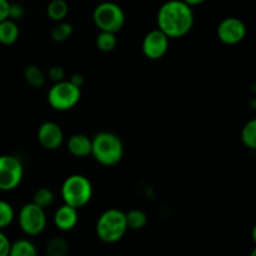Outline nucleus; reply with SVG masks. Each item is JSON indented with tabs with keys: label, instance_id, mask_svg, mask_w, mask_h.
I'll return each instance as SVG.
<instances>
[{
	"label": "nucleus",
	"instance_id": "a211bd4d",
	"mask_svg": "<svg viewBox=\"0 0 256 256\" xmlns=\"http://www.w3.org/2000/svg\"><path fill=\"white\" fill-rule=\"evenodd\" d=\"M69 249V242L64 238L55 236L46 242L45 252H46V256H68Z\"/></svg>",
	"mask_w": 256,
	"mask_h": 256
},
{
	"label": "nucleus",
	"instance_id": "423d86ee",
	"mask_svg": "<svg viewBox=\"0 0 256 256\" xmlns=\"http://www.w3.org/2000/svg\"><path fill=\"white\" fill-rule=\"evenodd\" d=\"M82 98V89L72 84L70 80L54 82L48 92V102L58 112H66L72 109Z\"/></svg>",
	"mask_w": 256,
	"mask_h": 256
},
{
	"label": "nucleus",
	"instance_id": "6ab92c4d",
	"mask_svg": "<svg viewBox=\"0 0 256 256\" xmlns=\"http://www.w3.org/2000/svg\"><path fill=\"white\" fill-rule=\"evenodd\" d=\"M128 229L130 230H142L148 224V216L142 210L132 209L125 212Z\"/></svg>",
	"mask_w": 256,
	"mask_h": 256
},
{
	"label": "nucleus",
	"instance_id": "a878e982",
	"mask_svg": "<svg viewBox=\"0 0 256 256\" xmlns=\"http://www.w3.org/2000/svg\"><path fill=\"white\" fill-rule=\"evenodd\" d=\"M48 78L52 80V82H59L65 80V70L64 68L60 65H54L48 70Z\"/></svg>",
	"mask_w": 256,
	"mask_h": 256
},
{
	"label": "nucleus",
	"instance_id": "f03ea898",
	"mask_svg": "<svg viewBox=\"0 0 256 256\" xmlns=\"http://www.w3.org/2000/svg\"><path fill=\"white\" fill-rule=\"evenodd\" d=\"M92 155L104 166H114L124 156V144L116 134L100 132L92 139Z\"/></svg>",
	"mask_w": 256,
	"mask_h": 256
},
{
	"label": "nucleus",
	"instance_id": "7c9ffc66",
	"mask_svg": "<svg viewBox=\"0 0 256 256\" xmlns=\"http://www.w3.org/2000/svg\"><path fill=\"white\" fill-rule=\"evenodd\" d=\"M250 256H256V250H255V249L252 250V254H250Z\"/></svg>",
	"mask_w": 256,
	"mask_h": 256
},
{
	"label": "nucleus",
	"instance_id": "bb28decb",
	"mask_svg": "<svg viewBox=\"0 0 256 256\" xmlns=\"http://www.w3.org/2000/svg\"><path fill=\"white\" fill-rule=\"evenodd\" d=\"M10 245H12V242H10L9 238L0 230V256H8Z\"/></svg>",
	"mask_w": 256,
	"mask_h": 256
},
{
	"label": "nucleus",
	"instance_id": "0eeeda50",
	"mask_svg": "<svg viewBox=\"0 0 256 256\" xmlns=\"http://www.w3.org/2000/svg\"><path fill=\"white\" fill-rule=\"evenodd\" d=\"M18 222L28 236H38L45 230L48 224V218L45 209L38 206L34 202H28L20 209L18 215Z\"/></svg>",
	"mask_w": 256,
	"mask_h": 256
},
{
	"label": "nucleus",
	"instance_id": "dca6fc26",
	"mask_svg": "<svg viewBox=\"0 0 256 256\" xmlns=\"http://www.w3.org/2000/svg\"><path fill=\"white\" fill-rule=\"evenodd\" d=\"M46 14L52 22H62L69 14V4L66 0H52L46 6Z\"/></svg>",
	"mask_w": 256,
	"mask_h": 256
},
{
	"label": "nucleus",
	"instance_id": "5701e85b",
	"mask_svg": "<svg viewBox=\"0 0 256 256\" xmlns=\"http://www.w3.org/2000/svg\"><path fill=\"white\" fill-rule=\"evenodd\" d=\"M54 192L49 188H39L36 192H34V196H32V202L38 206L42 208V209H48L49 206H52V202H54Z\"/></svg>",
	"mask_w": 256,
	"mask_h": 256
},
{
	"label": "nucleus",
	"instance_id": "cd10ccee",
	"mask_svg": "<svg viewBox=\"0 0 256 256\" xmlns=\"http://www.w3.org/2000/svg\"><path fill=\"white\" fill-rule=\"evenodd\" d=\"M9 0H0V22L5 19H9Z\"/></svg>",
	"mask_w": 256,
	"mask_h": 256
},
{
	"label": "nucleus",
	"instance_id": "20e7f679",
	"mask_svg": "<svg viewBox=\"0 0 256 256\" xmlns=\"http://www.w3.org/2000/svg\"><path fill=\"white\" fill-rule=\"evenodd\" d=\"M92 198V185L85 175L74 174L68 176L62 185V199L64 204L75 209L89 204Z\"/></svg>",
	"mask_w": 256,
	"mask_h": 256
},
{
	"label": "nucleus",
	"instance_id": "ddd939ff",
	"mask_svg": "<svg viewBox=\"0 0 256 256\" xmlns=\"http://www.w3.org/2000/svg\"><path fill=\"white\" fill-rule=\"evenodd\" d=\"M66 148L75 158H86L92 155V139L84 134H72L68 139Z\"/></svg>",
	"mask_w": 256,
	"mask_h": 256
},
{
	"label": "nucleus",
	"instance_id": "9d476101",
	"mask_svg": "<svg viewBox=\"0 0 256 256\" xmlns=\"http://www.w3.org/2000/svg\"><path fill=\"white\" fill-rule=\"evenodd\" d=\"M169 38L160 29L152 30L142 39V54L150 60L162 59L169 49Z\"/></svg>",
	"mask_w": 256,
	"mask_h": 256
},
{
	"label": "nucleus",
	"instance_id": "c756f323",
	"mask_svg": "<svg viewBox=\"0 0 256 256\" xmlns=\"http://www.w3.org/2000/svg\"><path fill=\"white\" fill-rule=\"evenodd\" d=\"M182 2H186V4L189 5V6L194 8V6H198V5L204 4V2H206V0H182Z\"/></svg>",
	"mask_w": 256,
	"mask_h": 256
},
{
	"label": "nucleus",
	"instance_id": "aec40b11",
	"mask_svg": "<svg viewBox=\"0 0 256 256\" xmlns=\"http://www.w3.org/2000/svg\"><path fill=\"white\" fill-rule=\"evenodd\" d=\"M74 32V28L70 22H59L55 24V26L52 29V32H50V36L54 40L55 42H64L69 39L70 36Z\"/></svg>",
	"mask_w": 256,
	"mask_h": 256
},
{
	"label": "nucleus",
	"instance_id": "7ed1b4c3",
	"mask_svg": "<svg viewBox=\"0 0 256 256\" xmlns=\"http://www.w3.org/2000/svg\"><path fill=\"white\" fill-rule=\"evenodd\" d=\"M128 232L125 212L119 209H108L96 222V235L102 242L115 244L124 238Z\"/></svg>",
	"mask_w": 256,
	"mask_h": 256
},
{
	"label": "nucleus",
	"instance_id": "b1692460",
	"mask_svg": "<svg viewBox=\"0 0 256 256\" xmlns=\"http://www.w3.org/2000/svg\"><path fill=\"white\" fill-rule=\"evenodd\" d=\"M15 219L14 208L5 200H0V230L10 226Z\"/></svg>",
	"mask_w": 256,
	"mask_h": 256
},
{
	"label": "nucleus",
	"instance_id": "f3484780",
	"mask_svg": "<svg viewBox=\"0 0 256 256\" xmlns=\"http://www.w3.org/2000/svg\"><path fill=\"white\" fill-rule=\"evenodd\" d=\"M8 256H38V249L28 239H19L12 242Z\"/></svg>",
	"mask_w": 256,
	"mask_h": 256
},
{
	"label": "nucleus",
	"instance_id": "393cba45",
	"mask_svg": "<svg viewBox=\"0 0 256 256\" xmlns=\"http://www.w3.org/2000/svg\"><path fill=\"white\" fill-rule=\"evenodd\" d=\"M25 15V8L20 2H10L9 5V19L18 22Z\"/></svg>",
	"mask_w": 256,
	"mask_h": 256
},
{
	"label": "nucleus",
	"instance_id": "4468645a",
	"mask_svg": "<svg viewBox=\"0 0 256 256\" xmlns=\"http://www.w3.org/2000/svg\"><path fill=\"white\" fill-rule=\"evenodd\" d=\"M19 26L16 22L12 19H5L0 22V44L12 45L19 39Z\"/></svg>",
	"mask_w": 256,
	"mask_h": 256
},
{
	"label": "nucleus",
	"instance_id": "c85d7f7f",
	"mask_svg": "<svg viewBox=\"0 0 256 256\" xmlns=\"http://www.w3.org/2000/svg\"><path fill=\"white\" fill-rule=\"evenodd\" d=\"M70 82H72L74 85H76L78 88H80V89H82V86L84 85V78H82V75H80V74H74V75H72V78H70Z\"/></svg>",
	"mask_w": 256,
	"mask_h": 256
},
{
	"label": "nucleus",
	"instance_id": "2eb2a0df",
	"mask_svg": "<svg viewBox=\"0 0 256 256\" xmlns=\"http://www.w3.org/2000/svg\"><path fill=\"white\" fill-rule=\"evenodd\" d=\"M24 79L34 89L42 88L46 82V74L38 65H28L24 69Z\"/></svg>",
	"mask_w": 256,
	"mask_h": 256
},
{
	"label": "nucleus",
	"instance_id": "4be33fe9",
	"mask_svg": "<svg viewBox=\"0 0 256 256\" xmlns=\"http://www.w3.org/2000/svg\"><path fill=\"white\" fill-rule=\"evenodd\" d=\"M118 39L115 32H100L96 36V46L100 52H110L116 48Z\"/></svg>",
	"mask_w": 256,
	"mask_h": 256
},
{
	"label": "nucleus",
	"instance_id": "f8f14e48",
	"mask_svg": "<svg viewBox=\"0 0 256 256\" xmlns=\"http://www.w3.org/2000/svg\"><path fill=\"white\" fill-rule=\"evenodd\" d=\"M79 220L78 209L70 206V205H62L58 208L54 214V224L62 232H70L74 229Z\"/></svg>",
	"mask_w": 256,
	"mask_h": 256
},
{
	"label": "nucleus",
	"instance_id": "f257e3e1",
	"mask_svg": "<svg viewBox=\"0 0 256 256\" xmlns=\"http://www.w3.org/2000/svg\"><path fill=\"white\" fill-rule=\"evenodd\" d=\"M156 22L169 39H179L194 26V10L182 0H168L158 10Z\"/></svg>",
	"mask_w": 256,
	"mask_h": 256
},
{
	"label": "nucleus",
	"instance_id": "6e6552de",
	"mask_svg": "<svg viewBox=\"0 0 256 256\" xmlns=\"http://www.w3.org/2000/svg\"><path fill=\"white\" fill-rule=\"evenodd\" d=\"M24 166L15 155H0V190L12 192L22 182Z\"/></svg>",
	"mask_w": 256,
	"mask_h": 256
},
{
	"label": "nucleus",
	"instance_id": "412c9836",
	"mask_svg": "<svg viewBox=\"0 0 256 256\" xmlns=\"http://www.w3.org/2000/svg\"><path fill=\"white\" fill-rule=\"evenodd\" d=\"M242 142L244 144V146H246L248 149L255 150L256 149V120L252 119L250 122H248L246 124L242 126Z\"/></svg>",
	"mask_w": 256,
	"mask_h": 256
},
{
	"label": "nucleus",
	"instance_id": "1a4fd4ad",
	"mask_svg": "<svg viewBox=\"0 0 256 256\" xmlns=\"http://www.w3.org/2000/svg\"><path fill=\"white\" fill-rule=\"evenodd\" d=\"M246 25L242 19L229 16L219 22L216 29L218 38L225 45H236L246 36Z\"/></svg>",
	"mask_w": 256,
	"mask_h": 256
},
{
	"label": "nucleus",
	"instance_id": "39448f33",
	"mask_svg": "<svg viewBox=\"0 0 256 256\" xmlns=\"http://www.w3.org/2000/svg\"><path fill=\"white\" fill-rule=\"evenodd\" d=\"M92 20L100 32H119L125 24V12L114 2H102L95 6Z\"/></svg>",
	"mask_w": 256,
	"mask_h": 256
},
{
	"label": "nucleus",
	"instance_id": "9b49d317",
	"mask_svg": "<svg viewBox=\"0 0 256 256\" xmlns=\"http://www.w3.org/2000/svg\"><path fill=\"white\" fill-rule=\"evenodd\" d=\"M38 142L45 150H56L64 142V132L56 122H45L38 129Z\"/></svg>",
	"mask_w": 256,
	"mask_h": 256
}]
</instances>
